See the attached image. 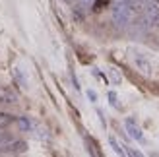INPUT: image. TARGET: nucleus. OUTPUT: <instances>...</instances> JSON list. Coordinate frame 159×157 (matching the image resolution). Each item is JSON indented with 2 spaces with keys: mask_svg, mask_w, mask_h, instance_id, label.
Returning a JSON list of instances; mask_svg holds the SVG:
<instances>
[{
  "mask_svg": "<svg viewBox=\"0 0 159 157\" xmlns=\"http://www.w3.org/2000/svg\"><path fill=\"white\" fill-rule=\"evenodd\" d=\"M132 20V8L126 2H116L113 8V21L116 27H126Z\"/></svg>",
  "mask_w": 159,
  "mask_h": 157,
  "instance_id": "f257e3e1",
  "label": "nucleus"
},
{
  "mask_svg": "<svg viewBox=\"0 0 159 157\" xmlns=\"http://www.w3.org/2000/svg\"><path fill=\"white\" fill-rule=\"evenodd\" d=\"M132 62H134V66H136V70H138L140 74H144V76H152L153 66H152V62H149V58L146 56L144 52H140V51H132Z\"/></svg>",
  "mask_w": 159,
  "mask_h": 157,
  "instance_id": "f03ea898",
  "label": "nucleus"
},
{
  "mask_svg": "<svg viewBox=\"0 0 159 157\" xmlns=\"http://www.w3.org/2000/svg\"><path fill=\"white\" fill-rule=\"evenodd\" d=\"M27 150V144L21 142V140H8V142L0 144V155H18V153H25Z\"/></svg>",
  "mask_w": 159,
  "mask_h": 157,
  "instance_id": "7ed1b4c3",
  "label": "nucleus"
},
{
  "mask_svg": "<svg viewBox=\"0 0 159 157\" xmlns=\"http://www.w3.org/2000/svg\"><path fill=\"white\" fill-rule=\"evenodd\" d=\"M144 20L149 27H153L159 23V4L155 0H149V2L144 6Z\"/></svg>",
  "mask_w": 159,
  "mask_h": 157,
  "instance_id": "20e7f679",
  "label": "nucleus"
},
{
  "mask_svg": "<svg viewBox=\"0 0 159 157\" xmlns=\"http://www.w3.org/2000/svg\"><path fill=\"white\" fill-rule=\"evenodd\" d=\"M124 128H126V132H128V136H130L132 140H136V142H140V144L146 142L144 134H142V128L138 126V122L134 120L132 116H128V119L124 120Z\"/></svg>",
  "mask_w": 159,
  "mask_h": 157,
  "instance_id": "39448f33",
  "label": "nucleus"
},
{
  "mask_svg": "<svg viewBox=\"0 0 159 157\" xmlns=\"http://www.w3.org/2000/svg\"><path fill=\"white\" fill-rule=\"evenodd\" d=\"M109 144L113 146V150H115V153H118V155H126V151H124V147H122L120 144H118V142H116V140H115L113 136L109 138Z\"/></svg>",
  "mask_w": 159,
  "mask_h": 157,
  "instance_id": "423d86ee",
  "label": "nucleus"
},
{
  "mask_svg": "<svg viewBox=\"0 0 159 157\" xmlns=\"http://www.w3.org/2000/svg\"><path fill=\"white\" fill-rule=\"evenodd\" d=\"M18 120V126L21 128V130H31V122H29V119H25V116H21V119H16Z\"/></svg>",
  "mask_w": 159,
  "mask_h": 157,
  "instance_id": "0eeeda50",
  "label": "nucleus"
},
{
  "mask_svg": "<svg viewBox=\"0 0 159 157\" xmlns=\"http://www.w3.org/2000/svg\"><path fill=\"white\" fill-rule=\"evenodd\" d=\"M109 101H111V105H113V107H120V105H118V97H116L115 91L109 93Z\"/></svg>",
  "mask_w": 159,
  "mask_h": 157,
  "instance_id": "6e6552de",
  "label": "nucleus"
},
{
  "mask_svg": "<svg viewBox=\"0 0 159 157\" xmlns=\"http://www.w3.org/2000/svg\"><path fill=\"white\" fill-rule=\"evenodd\" d=\"M111 76H113V82H115V83H118V82L122 80V78H120V74H118V70H115V68L111 70Z\"/></svg>",
  "mask_w": 159,
  "mask_h": 157,
  "instance_id": "1a4fd4ad",
  "label": "nucleus"
},
{
  "mask_svg": "<svg viewBox=\"0 0 159 157\" xmlns=\"http://www.w3.org/2000/svg\"><path fill=\"white\" fill-rule=\"evenodd\" d=\"M78 2H80V6H82V8H87V6H91L93 0H78Z\"/></svg>",
  "mask_w": 159,
  "mask_h": 157,
  "instance_id": "9d476101",
  "label": "nucleus"
},
{
  "mask_svg": "<svg viewBox=\"0 0 159 157\" xmlns=\"http://www.w3.org/2000/svg\"><path fill=\"white\" fill-rule=\"evenodd\" d=\"M87 97H89L91 101H95V99H97V95H95V93H93V91H87Z\"/></svg>",
  "mask_w": 159,
  "mask_h": 157,
  "instance_id": "9b49d317",
  "label": "nucleus"
},
{
  "mask_svg": "<svg viewBox=\"0 0 159 157\" xmlns=\"http://www.w3.org/2000/svg\"><path fill=\"white\" fill-rule=\"evenodd\" d=\"M157 4H159V2H157Z\"/></svg>",
  "mask_w": 159,
  "mask_h": 157,
  "instance_id": "f8f14e48",
  "label": "nucleus"
}]
</instances>
